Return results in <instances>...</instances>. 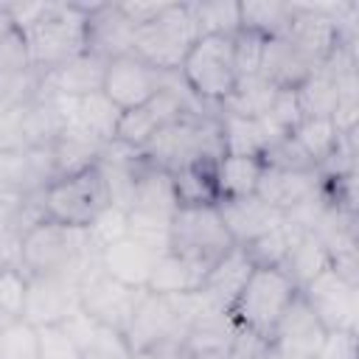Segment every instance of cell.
Returning <instances> with one entry per match:
<instances>
[{"mask_svg":"<svg viewBox=\"0 0 359 359\" xmlns=\"http://www.w3.org/2000/svg\"><path fill=\"white\" fill-rule=\"evenodd\" d=\"M95 252L84 230H73L48 219L34 222L20 241V269L31 275L81 272V261Z\"/></svg>","mask_w":359,"mask_h":359,"instance_id":"cell-4","label":"cell"},{"mask_svg":"<svg viewBox=\"0 0 359 359\" xmlns=\"http://www.w3.org/2000/svg\"><path fill=\"white\" fill-rule=\"evenodd\" d=\"M264 36L255 31H238L233 36V53H236V76L238 84L258 79V67H261V53H264Z\"/></svg>","mask_w":359,"mask_h":359,"instance_id":"cell-33","label":"cell"},{"mask_svg":"<svg viewBox=\"0 0 359 359\" xmlns=\"http://www.w3.org/2000/svg\"><path fill=\"white\" fill-rule=\"evenodd\" d=\"M255 194L272 205L275 210H280L283 216L292 213L294 208L311 202L317 196V168L311 171H283L275 165L264 163V174L258 180Z\"/></svg>","mask_w":359,"mask_h":359,"instance_id":"cell-16","label":"cell"},{"mask_svg":"<svg viewBox=\"0 0 359 359\" xmlns=\"http://www.w3.org/2000/svg\"><path fill=\"white\" fill-rule=\"evenodd\" d=\"M331 264V255L325 250V244L311 233V230H300L297 238L292 241L280 269L292 278V283L297 289H303L314 275H320L325 266Z\"/></svg>","mask_w":359,"mask_h":359,"instance_id":"cell-23","label":"cell"},{"mask_svg":"<svg viewBox=\"0 0 359 359\" xmlns=\"http://www.w3.org/2000/svg\"><path fill=\"white\" fill-rule=\"evenodd\" d=\"M163 73L149 67L140 56L135 53H121L107 59V70H104V81H101V93L121 109L129 112L140 104H146L149 98H154L163 90Z\"/></svg>","mask_w":359,"mask_h":359,"instance_id":"cell-10","label":"cell"},{"mask_svg":"<svg viewBox=\"0 0 359 359\" xmlns=\"http://www.w3.org/2000/svg\"><path fill=\"white\" fill-rule=\"evenodd\" d=\"M194 359H224V356H210V353H205V356H194Z\"/></svg>","mask_w":359,"mask_h":359,"instance_id":"cell-37","label":"cell"},{"mask_svg":"<svg viewBox=\"0 0 359 359\" xmlns=\"http://www.w3.org/2000/svg\"><path fill=\"white\" fill-rule=\"evenodd\" d=\"M132 359H194V356L185 348V342H160L154 348H146V351L135 353Z\"/></svg>","mask_w":359,"mask_h":359,"instance_id":"cell-36","label":"cell"},{"mask_svg":"<svg viewBox=\"0 0 359 359\" xmlns=\"http://www.w3.org/2000/svg\"><path fill=\"white\" fill-rule=\"evenodd\" d=\"M255 269V264L250 261L247 250L244 247H230L205 275L202 286H199V297L205 300L208 309H216V311H230L236 294L241 292V286L247 283L250 272Z\"/></svg>","mask_w":359,"mask_h":359,"instance_id":"cell-15","label":"cell"},{"mask_svg":"<svg viewBox=\"0 0 359 359\" xmlns=\"http://www.w3.org/2000/svg\"><path fill=\"white\" fill-rule=\"evenodd\" d=\"M199 36L202 34H222L236 36L241 31V6L238 3H194L191 6Z\"/></svg>","mask_w":359,"mask_h":359,"instance_id":"cell-29","label":"cell"},{"mask_svg":"<svg viewBox=\"0 0 359 359\" xmlns=\"http://www.w3.org/2000/svg\"><path fill=\"white\" fill-rule=\"evenodd\" d=\"M300 230H303L300 224L283 219L275 230L264 233L261 238H255V241L247 244L244 250H247V255H250V261H252L255 266H280L283 258H286V252H289V247H292V241L297 238Z\"/></svg>","mask_w":359,"mask_h":359,"instance_id":"cell-28","label":"cell"},{"mask_svg":"<svg viewBox=\"0 0 359 359\" xmlns=\"http://www.w3.org/2000/svg\"><path fill=\"white\" fill-rule=\"evenodd\" d=\"M81 272L31 275L22 320L31 323L34 328H39V325L65 323L70 314H76L79 311V275Z\"/></svg>","mask_w":359,"mask_h":359,"instance_id":"cell-11","label":"cell"},{"mask_svg":"<svg viewBox=\"0 0 359 359\" xmlns=\"http://www.w3.org/2000/svg\"><path fill=\"white\" fill-rule=\"evenodd\" d=\"M292 137L306 151V157L314 163V168H320L337 151V146L342 140V132L337 129V123L331 118H303L292 129Z\"/></svg>","mask_w":359,"mask_h":359,"instance_id":"cell-26","label":"cell"},{"mask_svg":"<svg viewBox=\"0 0 359 359\" xmlns=\"http://www.w3.org/2000/svg\"><path fill=\"white\" fill-rule=\"evenodd\" d=\"M241 6V31H255L264 39L283 36L292 25L294 6L286 3H238Z\"/></svg>","mask_w":359,"mask_h":359,"instance_id":"cell-27","label":"cell"},{"mask_svg":"<svg viewBox=\"0 0 359 359\" xmlns=\"http://www.w3.org/2000/svg\"><path fill=\"white\" fill-rule=\"evenodd\" d=\"M104 70H107V59L98 56V53L84 50V53L67 59L65 65L53 67L50 73H45V81L50 84L53 95L81 98V95H90V93L101 90Z\"/></svg>","mask_w":359,"mask_h":359,"instance_id":"cell-20","label":"cell"},{"mask_svg":"<svg viewBox=\"0 0 359 359\" xmlns=\"http://www.w3.org/2000/svg\"><path fill=\"white\" fill-rule=\"evenodd\" d=\"M208 269H210L208 264H202L191 255L163 250L151 266L146 292H151V294H194V292H199Z\"/></svg>","mask_w":359,"mask_h":359,"instance_id":"cell-17","label":"cell"},{"mask_svg":"<svg viewBox=\"0 0 359 359\" xmlns=\"http://www.w3.org/2000/svg\"><path fill=\"white\" fill-rule=\"evenodd\" d=\"M0 359H36V328L25 320L0 325Z\"/></svg>","mask_w":359,"mask_h":359,"instance_id":"cell-31","label":"cell"},{"mask_svg":"<svg viewBox=\"0 0 359 359\" xmlns=\"http://www.w3.org/2000/svg\"><path fill=\"white\" fill-rule=\"evenodd\" d=\"M118 118H121V109L98 90L90 95L73 98V112H70L67 126H76L101 143H112L115 129H118Z\"/></svg>","mask_w":359,"mask_h":359,"instance_id":"cell-22","label":"cell"},{"mask_svg":"<svg viewBox=\"0 0 359 359\" xmlns=\"http://www.w3.org/2000/svg\"><path fill=\"white\" fill-rule=\"evenodd\" d=\"M36 359H81L79 345L65 328V323L36 328Z\"/></svg>","mask_w":359,"mask_h":359,"instance_id":"cell-32","label":"cell"},{"mask_svg":"<svg viewBox=\"0 0 359 359\" xmlns=\"http://www.w3.org/2000/svg\"><path fill=\"white\" fill-rule=\"evenodd\" d=\"M300 297L306 300V306L314 311V317L325 331H356V317H359L356 283L345 280L331 264L300 289Z\"/></svg>","mask_w":359,"mask_h":359,"instance_id":"cell-9","label":"cell"},{"mask_svg":"<svg viewBox=\"0 0 359 359\" xmlns=\"http://www.w3.org/2000/svg\"><path fill=\"white\" fill-rule=\"evenodd\" d=\"M107 205L109 199L98 163L87 171L56 177L42 188V219L73 230H87Z\"/></svg>","mask_w":359,"mask_h":359,"instance_id":"cell-6","label":"cell"},{"mask_svg":"<svg viewBox=\"0 0 359 359\" xmlns=\"http://www.w3.org/2000/svg\"><path fill=\"white\" fill-rule=\"evenodd\" d=\"M28 65L50 73L87 50V6L45 3L42 17L22 34Z\"/></svg>","mask_w":359,"mask_h":359,"instance_id":"cell-1","label":"cell"},{"mask_svg":"<svg viewBox=\"0 0 359 359\" xmlns=\"http://www.w3.org/2000/svg\"><path fill=\"white\" fill-rule=\"evenodd\" d=\"M185 118V104L177 95V90L163 87L154 98H149L146 104L121 112L118 118V129H115V143L129 146V149H143L160 129H165L168 123Z\"/></svg>","mask_w":359,"mask_h":359,"instance_id":"cell-12","label":"cell"},{"mask_svg":"<svg viewBox=\"0 0 359 359\" xmlns=\"http://www.w3.org/2000/svg\"><path fill=\"white\" fill-rule=\"evenodd\" d=\"M230 247H233V238L216 205H194V208L174 210L168 224V250L213 266Z\"/></svg>","mask_w":359,"mask_h":359,"instance_id":"cell-7","label":"cell"},{"mask_svg":"<svg viewBox=\"0 0 359 359\" xmlns=\"http://www.w3.org/2000/svg\"><path fill=\"white\" fill-rule=\"evenodd\" d=\"M314 359H359L356 331H325Z\"/></svg>","mask_w":359,"mask_h":359,"instance_id":"cell-35","label":"cell"},{"mask_svg":"<svg viewBox=\"0 0 359 359\" xmlns=\"http://www.w3.org/2000/svg\"><path fill=\"white\" fill-rule=\"evenodd\" d=\"M216 208H219V216H222V222H224L236 247L252 244L255 238L275 230L286 219L280 210L266 205L258 194H250V196H241V199H219Z\"/></svg>","mask_w":359,"mask_h":359,"instance_id":"cell-14","label":"cell"},{"mask_svg":"<svg viewBox=\"0 0 359 359\" xmlns=\"http://www.w3.org/2000/svg\"><path fill=\"white\" fill-rule=\"evenodd\" d=\"M163 250H168V247H163L157 241H149L137 233H126L118 241L98 250V266H101L104 275H109L112 280H118L123 286L146 289L151 266H154V261Z\"/></svg>","mask_w":359,"mask_h":359,"instance_id":"cell-13","label":"cell"},{"mask_svg":"<svg viewBox=\"0 0 359 359\" xmlns=\"http://www.w3.org/2000/svg\"><path fill=\"white\" fill-rule=\"evenodd\" d=\"M219 140H222V154L264 157L266 149H269L261 121L258 118H244V115H236V112H224L222 115Z\"/></svg>","mask_w":359,"mask_h":359,"instance_id":"cell-24","label":"cell"},{"mask_svg":"<svg viewBox=\"0 0 359 359\" xmlns=\"http://www.w3.org/2000/svg\"><path fill=\"white\" fill-rule=\"evenodd\" d=\"M143 294H146V289H132V286L112 280L109 275L101 272L98 264L93 272L84 269L79 275V309L121 334H126L132 314Z\"/></svg>","mask_w":359,"mask_h":359,"instance_id":"cell-8","label":"cell"},{"mask_svg":"<svg viewBox=\"0 0 359 359\" xmlns=\"http://www.w3.org/2000/svg\"><path fill=\"white\" fill-rule=\"evenodd\" d=\"M264 174V157L250 154H222L213 163V182L219 199H241L255 194Z\"/></svg>","mask_w":359,"mask_h":359,"instance_id":"cell-21","label":"cell"},{"mask_svg":"<svg viewBox=\"0 0 359 359\" xmlns=\"http://www.w3.org/2000/svg\"><path fill=\"white\" fill-rule=\"evenodd\" d=\"M132 22L118 6H90L87 8V50L104 59L132 53Z\"/></svg>","mask_w":359,"mask_h":359,"instance_id":"cell-18","label":"cell"},{"mask_svg":"<svg viewBox=\"0 0 359 359\" xmlns=\"http://www.w3.org/2000/svg\"><path fill=\"white\" fill-rule=\"evenodd\" d=\"M224 359H272V339L238 325Z\"/></svg>","mask_w":359,"mask_h":359,"instance_id":"cell-34","label":"cell"},{"mask_svg":"<svg viewBox=\"0 0 359 359\" xmlns=\"http://www.w3.org/2000/svg\"><path fill=\"white\" fill-rule=\"evenodd\" d=\"M196 36H199V28L191 6L165 3L160 14H154L149 22L135 28L132 53L140 56L149 67L160 73H171V70H180Z\"/></svg>","mask_w":359,"mask_h":359,"instance_id":"cell-3","label":"cell"},{"mask_svg":"<svg viewBox=\"0 0 359 359\" xmlns=\"http://www.w3.org/2000/svg\"><path fill=\"white\" fill-rule=\"evenodd\" d=\"M65 328L76 339L81 359H132V351L126 345V337L121 331H115V328L93 320L81 309L65 320Z\"/></svg>","mask_w":359,"mask_h":359,"instance_id":"cell-19","label":"cell"},{"mask_svg":"<svg viewBox=\"0 0 359 359\" xmlns=\"http://www.w3.org/2000/svg\"><path fill=\"white\" fill-rule=\"evenodd\" d=\"M180 76L196 98L210 104H224L238 87L233 36H222V34L196 36V42L188 48L180 65Z\"/></svg>","mask_w":359,"mask_h":359,"instance_id":"cell-5","label":"cell"},{"mask_svg":"<svg viewBox=\"0 0 359 359\" xmlns=\"http://www.w3.org/2000/svg\"><path fill=\"white\" fill-rule=\"evenodd\" d=\"M28 294V275L20 266H0V325L22 320Z\"/></svg>","mask_w":359,"mask_h":359,"instance_id":"cell-30","label":"cell"},{"mask_svg":"<svg viewBox=\"0 0 359 359\" xmlns=\"http://www.w3.org/2000/svg\"><path fill=\"white\" fill-rule=\"evenodd\" d=\"M171 185L180 208H194V205H216V182H213V163L210 160H196L188 165H180L171 171Z\"/></svg>","mask_w":359,"mask_h":359,"instance_id":"cell-25","label":"cell"},{"mask_svg":"<svg viewBox=\"0 0 359 359\" xmlns=\"http://www.w3.org/2000/svg\"><path fill=\"white\" fill-rule=\"evenodd\" d=\"M297 292L300 289L280 266H255L227 314L233 317L236 325L272 339L283 311L297 297Z\"/></svg>","mask_w":359,"mask_h":359,"instance_id":"cell-2","label":"cell"}]
</instances>
